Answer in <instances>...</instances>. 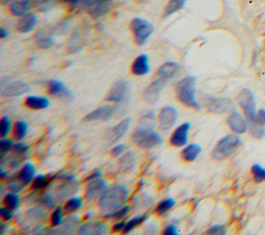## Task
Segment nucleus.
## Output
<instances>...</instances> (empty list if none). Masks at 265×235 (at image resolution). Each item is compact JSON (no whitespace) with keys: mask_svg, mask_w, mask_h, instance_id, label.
Returning a JSON list of instances; mask_svg holds the SVG:
<instances>
[{"mask_svg":"<svg viewBox=\"0 0 265 235\" xmlns=\"http://www.w3.org/2000/svg\"><path fill=\"white\" fill-rule=\"evenodd\" d=\"M154 113L148 112L143 115L139 126L132 134L135 143L143 148H152L163 143L162 136L153 131Z\"/></svg>","mask_w":265,"mask_h":235,"instance_id":"obj_1","label":"nucleus"},{"mask_svg":"<svg viewBox=\"0 0 265 235\" xmlns=\"http://www.w3.org/2000/svg\"><path fill=\"white\" fill-rule=\"evenodd\" d=\"M128 198V191L122 184H114L108 189L100 198V206L106 215L111 213L122 206Z\"/></svg>","mask_w":265,"mask_h":235,"instance_id":"obj_2","label":"nucleus"},{"mask_svg":"<svg viewBox=\"0 0 265 235\" xmlns=\"http://www.w3.org/2000/svg\"><path fill=\"white\" fill-rule=\"evenodd\" d=\"M176 93L179 100L188 107L200 110L201 106L196 100V78L188 76L176 85Z\"/></svg>","mask_w":265,"mask_h":235,"instance_id":"obj_3","label":"nucleus"},{"mask_svg":"<svg viewBox=\"0 0 265 235\" xmlns=\"http://www.w3.org/2000/svg\"><path fill=\"white\" fill-rule=\"evenodd\" d=\"M241 144V140L236 135H228L219 141L212 152V158L217 161H223L231 157Z\"/></svg>","mask_w":265,"mask_h":235,"instance_id":"obj_4","label":"nucleus"},{"mask_svg":"<svg viewBox=\"0 0 265 235\" xmlns=\"http://www.w3.org/2000/svg\"><path fill=\"white\" fill-rule=\"evenodd\" d=\"M130 28L131 31L134 32L135 41L139 46L145 45L154 31L153 25L142 18L132 19V21L130 22Z\"/></svg>","mask_w":265,"mask_h":235,"instance_id":"obj_5","label":"nucleus"},{"mask_svg":"<svg viewBox=\"0 0 265 235\" xmlns=\"http://www.w3.org/2000/svg\"><path fill=\"white\" fill-rule=\"evenodd\" d=\"M238 103L242 108L246 116L248 117L250 122H254L257 120V112H256V102L254 99L253 92L250 89H244L238 95Z\"/></svg>","mask_w":265,"mask_h":235,"instance_id":"obj_6","label":"nucleus"},{"mask_svg":"<svg viewBox=\"0 0 265 235\" xmlns=\"http://www.w3.org/2000/svg\"><path fill=\"white\" fill-rule=\"evenodd\" d=\"M30 90V86L23 81H8L5 82V80H2L0 83V91L2 95L7 98H13L22 96L24 93L28 92Z\"/></svg>","mask_w":265,"mask_h":235,"instance_id":"obj_7","label":"nucleus"},{"mask_svg":"<svg viewBox=\"0 0 265 235\" xmlns=\"http://www.w3.org/2000/svg\"><path fill=\"white\" fill-rule=\"evenodd\" d=\"M107 190H108V184L104 179H102L101 177L93 179L87 185L85 198L88 201H94L96 199L101 198Z\"/></svg>","mask_w":265,"mask_h":235,"instance_id":"obj_8","label":"nucleus"},{"mask_svg":"<svg viewBox=\"0 0 265 235\" xmlns=\"http://www.w3.org/2000/svg\"><path fill=\"white\" fill-rule=\"evenodd\" d=\"M205 106L212 113H225L233 108V102L227 98L208 97L205 99Z\"/></svg>","mask_w":265,"mask_h":235,"instance_id":"obj_9","label":"nucleus"},{"mask_svg":"<svg viewBox=\"0 0 265 235\" xmlns=\"http://www.w3.org/2000/svg\"><path fill=\"white\" fill-rule=\"evenodd\" d=\"M179 118V112L175 108L167 106L164 107L159 114V123L160 127L164 131L170 130Z\"/></svg>","mask_w":265,"mask_h":235,"instance_id":"obj_10","label":"nucleus"},{"mask_svg":"<svg viewBox=\"0 0 265 235\" xmlns=\"http://www.w3.org/2000/svg\"><path fill=\"white\" fill-rule=\"evenodd\" d=\"M109 232V226L100 221H90L79 228V233L84 235H104Z\"/></svg>","mask_w":265,"mask_h":235,"instance_id":"obj_11","label":"nucleus"},{"mask_svg":"<svg viewBox=\"0 0 265 235\" xmlns=\"http://www.w3.org/2000/svg\"><path fill=\"white\" fill-rule=\"evenodd\" d=\"M191 129V124L189 122L183 123L174 131L170 138V142L173 146L183 147L188 144L189 141V132Z\"/></svg>","mask_w":265,"mask_h":235,"instance_id":"obj_12","label":"nucleus"},{"mask_svg":"<svg viewBox=\"0 0 265 235\" xmlns=\"http://www.w3.org/2000/svg\"><path fill=\"white\" fill-rule=\"evenodd\" d=\"M117 112V107L112 105L102 106L92 113L86 115L85 121H96V120H109Z\"/></svg>","mask_w":265,"mask_h":235,"instance_id":"obj_13","label":"nucleus"},{"mask_svg":"<svg viewBox=\"0 0 265 235\" xmlns=\"http://www.w3.org/2000/svg\"><path fill=\"white\" fill-rule=\"evenodd\" d=\"M48 91L51 96L58 97L63 100L72 101L74 99L73 92L61 81H58V80L49 81Z\"/></svg>","mask_w":265,"mask_h":235,"instance_id":"obj_14","label":"nucleus"},{"mask_svg":"<svg viewBox=\"0 0 265 235\" xmlns=\"http://www.w3.org/2000/svg\"><path fill=\"white\" fill-rule=\"evenodd\" d=\"M127 90H128L127 82L124 80H120L113 85L110 92L108 93L107 100L110 102L119 104L124 100L126 93H127Z\"/></svg>","mask_w":265,"mask_h":235,"instance_id":"obj_15","label":"nucleus"},{"mask_svg":"<svg viewBox=\"0 0 265 235\" xmlns=\"http://www.w3.org/2000/svg\"><path fill=\"white\" fill-rule=\"evenodd\" d=\"M166 83L167 82H164L163 80H161L157 77V79H154L152 81V83L146 88V90L144 92L145 100L150 104L157 103L160 98V93H161L162 89L164 88V86L166 85Z\"/></svg>","mask_w":265,"mask_h":235,"instance_id":"obj_16","label":"nucleus"},{"mask_svg":"<svg viewBox=\"0 0 265 235\" xmlns=\"http://www.w3.org/2000/svg\"><path fill=\"white\" fill-rule=\"evenodd\" d=\"M33 7V0H12L10 11L16 17H22L29 13Z\"/></svg>","mask_w":265,"mask_h":235,"instance_id":"obj_17","label":"nucleus"},{"mask_svg":"<svg viewBox=\"0 0 265 235\" xmlns=\"http://www.w3.org/2000/svg\"><path fill=\"white\" fill-rule=\"evenodd\" d=\"M36 24H37L36 16L32 13H28L20 17L19 21L17 22V30L21 33H28L35 28Z\"/></svg>","mask_w":265,"mask_h":235,"instance_id":"obj_18","label":"nucleus"},{"mask_svg":"<svg viewBox=\"0 0 265 235\" xmlns=\"http://www.w3.org/2000/svg\"><path fill=\"white\" fill-rule=\"evenodd\" d=\"M149 71V58L145 54L138 56L131 65V73L136 76H145Z\"/></svg>","mask_w":265,"mask_h":235,"instance_id":"obj_19","label":"nucleus"},{"mask_svg":"<svg viewBox=\"0 0 265 235\" xmlns=\"http://www.w3.org/2000/svg\"><path fill=\"white\" fill-rule=\"evenodd\" d=\"M179 71H180L179 63L173 62V61H168V62L164 63L158 71V78L163 80L164 82H167L170 79H172L176 74H178Z\"/></svg>","mask_w":265,"mask_h":235,"instance_id":"obj_20","label":"nucleus"},{"mask_svg":"<svg viewBox=\"0 0 265 235\" xmlns=\"http://www.w3.org/2000/svg\"><path fill=\"white\" fill-rule=\"evenodd\" d=\"M228 123L232 131L238 133V134H244L248 130V123L237 111L232 112L229 117H228Z\"/></svg>","mask_w":265,"mask_h":235,"instance_id":"obj_21","label":"nucleus"},{"mask_svg":"<svg viewBox=\"0 0 265 235\" xmlns=\"http://www.w3.org/2000/svg\"><path fill=\"white\" fill-rule=\"evenodd\" d=\"M129 123H130V120L128 118H125L109 131L110 132L109 139L111 140L112 143L117 142L118 140H120L126 134V132L128 131V127H129Z\"/></svg>","mask_w":265,"mask_h":235,"instance_id":"obj_22","label":"nucleus"},{"mask_svg":"<svg viewBox=\"0 0 265 235\" xmlns=\"http://www.w3.org/2000/svg\"><path fill=\"white\" fill-rule=\"evenodd\" d=\"M83 41H84V32L81 28H77L70 41H69V46H68V49L71 53H78L82 50L83 48Z\"/></svg>","mask_w":265,"mask_h":235,"instance_id":"obj_23","label":"nucleus"},{"mask_svg":"<svg viewBox=\"0 0 265 235\" xmlns=\"http://www.w3.org/2000/svg\"><path fill=\"white\" fill-rule=\"evenodd\" d=\"M35 41H36V45L41 49H51L55 45L54 37L43 29H40L36 32Z\"/></svg>","mask_w":265,"mask_h":235,"instance_id":"obj_24","label":"nucleus"},{"mask_svg":"<svg viewBox=\"0 0 265 235\" xmlns=\"http://www.w3.org/2000/svg\"><path fill=\"white\" fill-rule=\"evenodd\" d=\"M25 105L29 109L42 110V109H47L50 106V100L45 97L29 96L25 100Z\"/></svg>","mask_w":265,"mask_h":235,"instance_id":"obj_25","label":"nucleus"},{"mask_svg":"<svg viewBox=\"0 0 265 235\" xmlns=\"http://www.w3.org/2000/svg\"><path fill=\"white\" fill-rule=\"evenodd\" d=\"M112 6V0H97L94 8L88 12L95 19L106 15Z\"/></svg>","mask_w":265,"mask_h":235,"instance_id":"obj_26","label":"nucleus"},{"mask_svg":"<svg viewBox=\"0 0 265 235\" xmlns=\"http://www.w3.org/2000/svg\"><path fill=\"white\" fill-rule=\"evenodd\" d=\"M34 176H35V167L32 164L28 163L24 165V167L21 169L17 177L19 178L20 181H22L25 185H27L33 180Z\"/></svg>","mask_w":265,"mask_h":235,"instance_id":"obj_27","label":"nucleus"},{"mask_svg":"<svg viewBox=\"0 0 265 235\" xmlns=\"http://www.w3.org/2000/svg\"><path fill=\"white\" fill-rule=\"evenodd\" d=\"M201 146L198 145V144H190L188 145L186 148H184L183 153H182V156L184 158L185 161L187 162H194L198 157L199 155L201 154Z\"/></svg>","mask_w":265,"mask_h":235,"instance_id":"obj_28","label":"nucleus"},{"mask_svg":"<svg viewBox=\"0 0 265 235\" xmlns=\"http://www.w3.org/2000/svg\"><path fill=\"white\" fill-rule=\"evenodd\" d=\"M26 217L30 222L41 223L47 219V212L41 207H32L26 211Z\"/></svg>","mask_w":265,"mask_h":235,"instance_id":"obj_29","label":"nucleus"},{"mask_svg":"<svg viewBox=\"0 0 265 235\" xmlns=\"http://www.w3.org/2000/svg\"><path fill=\"white\" fill-rule=\"evenodd\" d=\"M188 0H169V4L167 5L164 13V17H169L175 13L183 10L186 6Z\"/></svg>","mask_w":265,"mask_h":235,"instance_id":"obj_30","label":"nucleus"},{"mask_svg":"<svg viewBox=\"0 0 265 235\" xmlns=\"http://www.w3.org/2000/svg\"><path fill=\"white\" fill-rule=\"evenodd\" d=\"M136 165V157L131 152L125 154L119 161V166H120V171H127L134 168Z\"/></svg>","mask_w":265,"mask_h":235,"instance_id":"obj_31","label":"nucleus"},{"mask_svg":"<svg viewBox=\"0 0 265 235\" xmlns=\"http://www.w3.org/2000/svg\"><path fill=\"white\" fill-rule=\"evenodd\" d=\"M64 2L73 9L81 8L90 12L96 5L97 0H64Z\"/></svg>","mask_w":265,"mask_h":235,"instance_id":"obj_32","label":"nucleus"},{"mask_svg":"<svg viewBox=\"0 0 265 235\" xmlns=\"http://www.w3.org/2000/svg\"><path fill=\"white\" fill-rule=\"evenodd\" d=\"M83 205V200L79 197H72L70 200L67 201L65 205L63 206V210L65 215H71L79 210Z\"/></svg>","mask_w":265,"mask_h":235,"instance_id":"obj_33","label":"nucleus"},{"mask_svg":"<svg viewBox=\"0 0 265 235\" xmlns=\"http://www.w3.org/2000/svg\"><path fill=\"white\" fill-rule=\"evenodd\" d=\"M147 219H148V215H139V216L134 217L132 219H130L128 222H126V226H125L123 232L129 233L130 231L134 230L137 226L144 223Z\"/></svg>","mask_w":265,"mask_h":235,"instance_id":"obj_34","label":"nucleus"},{"mask_svg":"<svg viewBox=\"0 0 265 235\" xmlns=\"http://www.w3.org/2000/svg\"><path fill=\"white\" fill-rule=\"evenodd\" d=\"M51 178L50 176H46L43 174H40V175H37L34 180H33V183H32V190H41V189H45V187L47 185H49V183L51 182Z\"/></svg>","mask_w":265,"mask_h":235,"instance_id":"obj_35","label":"nucleus"},{"mask_svg":"<svg viewBox=\"0 0 265 235\" xmlns=\"http://www.w3.org/2000/svg\"><path fill=\"white\" fill-rule=\"evenodd\" d=\"M27 131H28L27 123L23 120H19L15 123L14 136L17 140H23L27 136Z\"/></svg>","mask_w":265,"mask_h":235,"instance_id":"obj_36","label":"nucleus"},{"mask_svg":"<svg viewBox=\"0 0 265 235\" xmlns=\"http://www.w3.org/2000/svg\"><path fill=\"white\" fill-rule=\"evenodd\" d=\"M4 204L6 206L10 207L13 210L17 209L19 207V204H20V198H19L18 194L15 193V192L7 194L5 199H4Z\"/></svg>","mask_w":265,"mask_h":235,"instance_id":"obj_37","label":"nucleus"},{"mask_svg":"<svg viewBox=\"0 0 265 235\" xmlns=\"http://www.w3.org/2000/svg\"><path fill=\"white\" fill-rule=\"evenodd\" d=\"M176 202L174 199H171V198H167V199H164L163 201H161L158 206H157V212L160 215V216H164L166 212H168L170 209H172L174 206H175Z\"/></svg>","mask_w":265,"mask_h":235,"instance_id":"obj_38","label":"nucleus"},{"mask_svg":"<svg viewBox=\"0 0 265 235\" xmlns=\"http://www.w3.org/2000/svg\"><path fill=\"white\" fill-rule=\"evenodd\" d=\"M79 223L80 219L77 216H72L64 222V225L60 231H64V233H71L77 229Z\"/></svg>","mask_w":265,"mask_h":235,"instance_id":"obj_39","label":"nucleus"},{"mask_svg":"<svg viewBox=\"0 0 265 235\" xmlns=\"http://www.w3.org/2000/svg\"><path fill=\"white\" fill-rule=\"evenodd\" d=\"M63 215H65L63 208L61 206H57L51 216V224L53 227H58L62 225Z\"/></svg>","mask_w":265,"mask_h":235,"instance_id":"obj_40","label":"nucleus"},{"mask_svg":"<svg viewBox=\"0 0 265 235\" xmlns=\"http://www.w3.org/2000/svg\"><path fill=\"white\" fill-rule=\"evenodd\" d=\"M8 186H9V189H10L12 192L18 193V192H21L26 185H25L22 181H20L17 176H15V177H13V178H11V179L9 180Z\"/></svg>","mask_w":265,"mask_h":235,"instance_id":"obj_41","label":"nucleus"},{"mask_svg":"<svg viewBox=\"0 0 265 235\" xmlns=\"http://www.w3.org/2000/svg\"><path fill=\"white\" fill-rule=\"evenodd\" d=\"M11 127V119L8 116H4L2 120H0V135H2L3 138H6L10 134Z\"/></svg>","mask_w":265,"mask_h":235,"instance_id":"obj_42","label":"nucleus"},{"mask_svg":"<svg viewBox=\"0 0 265 235\" xmlns=\"http://www.w3.org/2000/svg\"><path fill=\"white\" fill-rule=\"evenodd\" d=\"M264 125L260 124L257 121L254 122H250V131L251 134L256 137V138H262L265 135V129L263 127Z\"/></svg>","mask_w":265,"mask_h":235,"instance_id":"obj_43","label":"nucleus"},{"mask_svg":"<svg viewBox=\"0 0 265 235\" xmlns=\"http://www.w3.org/2000/svg\"><path fill=\"white\" fill-rule=\"evenodd\" d=\"M128 211H129V206H128V205H124V206H122L121 208H119V209H117V210H115V211H113V212H111V213L106 215L105 217H106L107 219H116V220H119V219L125 218V217L127 216Z\"/></svg>","mask_w":265,"mask_h":235,"instance_id":"obj_44","label":"nucleus"},{"mask_svg":"<svg viewBox=\"0 0 265 235\" xmlns=\"http://www.w3.org/2000/svg\"><path fill=\"white\" fill-rule=\"evenodd\" d=\"M252 172L256 182H262L265 180V168L261 167L259 164H255L252 167Z\"/></svg>","mask_w":265,"mask_h":235,"instance_id":"obj_45","label":"nucleus"},{"mask_svg":"<svg viewBox=\"0 0 265 235\" xmlns=\"http://www.w3.org/2000/svg\"><path fill=\"white\" fill-rule=\"evenodd\" d=\"M13 147H14L13 140L7 139V138H3L2 141H0V152H2L3 156L5 154H8Z\"/></svg>","mask_w":265,"mask_h":235,"instance_id":"obj_46","label":"nucleus"},{"mask_svg":"<svg viewBox=\"0 0 265 235\" xmlns=\"http://www.w3.org/2000/svg\"><path fill=\"white\" fill-rule=\"evenodd\" d=\"M206 233L211 235H224L227 233V230L224 225H214L211 228H209Z\"/></svg>","mask_w":265,"mask_h":235,"instance_id":"obj_47","label":"nucleus"},{"mask_svg":"<svg viewBox=\"0 0 265 235\" xmlns=\"http://www.w3.org/2000/svg\"><path fill=\"white\" fill-rule=\"evenodd\" d=\"M0 216H2V218L5 220V221H10L14 218V212H13V209H11L10 207L8 206H3L0 207Z\"/></svg>","mask_w":265,"mask_h":235,"instance_id":"obj_48","label":"nucleus"},{"mask_svg":"<svg viewBox=\"0 0 265 235\" xmlns=\"http://www.w3.org/2000/svg\"><path fill=\"white\" fill-rule=\"evenodd\" d=\"M29 149V146L22 143V142H19L17 144L14 145V153L18 154V155H22V156H25L26 153L28 152Z\"/></svg>","mask_w":265,"mask_h":235,"instance_id":"obj_49","label":"nucleus"},{"mask_svg":"<svg viewBox=\"0 0 265 235\" xmlns=\"http://www.w3.org/2000/svg\"><path fill=\"white\" fill-rule=\"evenodd\" d=\"M69 28H70V22L68 20H64L59 25H57V27L55 29V32L62 35V34H65L69 31Z\"/></svg>","mask_w":265,"mask_h":235,"instance_id":"obj_50","label":"nucleus"},{"mask_svg":"<svg viewBox=\"0 0 265 235\" xmlns=\"http://www.w3.org/2000/svg\"><path fill=\"white\" fill-rule=\"evenodd\" d=\"M164 234L165 235H178L179 234V230H178V228H176V226L174 224H169L165 228Z\"/></svg>","mask_w":265,"mask_h":235,"instance_id":"obj_51","label":"nucleus"},{"mask_svg":"<svg viewBox=\"0 0 265 235\" xmlns=\"http://www.w3.org/2000/svg\"><path fill=\"white\" fill-rule=\"evenodd\" d=\"M124 149H125V145L124 144H119V145H116L112 149L111 154H112L113 157H119V156H121L124 153Z\"/></svg>","mask_w":265,"mask_h":235,"instance_id":"obj_52","label":"nucleus"},{"mask_svg":"<svg viewBox=\"0 0 265 235\" xmlns=\"http://www.w3.org/2000/svg\"><path fill=\"white\" fill-rule=\"evenodd\" d=\"M257 122H259L262 125H265V110L261 109L259 110V112L257 113Z\"/></svg>","mask_w":265,"mask_h":235,"instance_id":"obj_53","label":"nucleus"},{"mask_svg":"<svg viewBox=\"0 0 265 235\" xmlns=\"http://www.w3.org/2000/svg\"><path fill=\"white\" fill-rule=\"evenodd\" d=\"M126 226V222H118V223H115L113 225V231L114 232H118V231H123L124 228Z\"/></svg>","mask_w":265,"mask_h":235,"instance_id":"obj_54","label":"nucleus"},{"mask_svg":"<svg viewBox=\"0 0 265 235\" xmlns=\"http://www.w3.org/2000/svg\"><path fill=\"white\" fill-rule=\"evenodd\" d=\"M101 176H102V171H101V170H97V171H95L93 174L90 175V177L87 178V181H91V180L96 179V178H99V177H101Z\"/></svg>","mask_w":265,"mask_h":235,"instance_id":"obj_55","label":"nucleus"},{"mask_svg":"<svg viewBox=\"0 0 265 235\" xmlns=\"http://www.w3.org/2000/svg\"><path fill=\"white\" fill-rule=\"evenodd\" d=\"M9 35V31L5 27H0V37L3 39L6 38Z\"/></svg>","mask_w":265,"mask_h":235,"instance_id":"obj_56","label":"nucleus"}]
</instances>
